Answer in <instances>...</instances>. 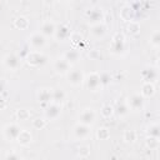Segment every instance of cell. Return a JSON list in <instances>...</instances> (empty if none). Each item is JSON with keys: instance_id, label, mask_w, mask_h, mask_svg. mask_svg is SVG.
<instances>
[{"instance_id": "cell-4", "label": "cell", "mask_w": 160, "mask_h": 160, "mask_svg": "<svg viewBox=\"0 0 160 160\" xmlns=\"http://www.w3.org/2000/svg\"><path fill=\"white\" fill-rule=\"evenodd\" d=\"M96 120V112L94 109L91 108H85L80 111L79 114V122L80 124H84V125H88V126H91Z\"/></svg>"}, {"instance_id": "cell-36", "label": "cell", "mask_w": 160, "mask_h": 160, "mask_svg": "<svg viewBox=\"0 0 160 160\" xmlns=\"http://www.w3.org/2000/svg\"><path fill=\"white\" fill-rule=\"evenodd\" d=\"M100 81H101V85H102V86L110 84V81H111L110 74H108V72H101V74H100Z\"/></svg>"}, {"instance_id": "cell-11", "label": "cell", "mask_w": 160, "mask_h": 160, "mask_svg": "<svg viewBox=\"0 0 160 160\" xmlns=\"http://www.w3.org/2000/svg\"><path fill=\"white\" fill-rule=\"evenodd\" d=\"M85 16H86V20H88L89 22H91L92 25L101 22V20L104 19V14H102L101 9H98V8L86 10V11H85Z\"/></svg>"}, {"instance_id": "cell-1", "label": "cell", "mask_w": 160, "mask_h": 160, "mask_svg": "<svg viewBox=\"0 0 160 160\" xmlns=\"http://www.w3.org/2000/svg\"><path fill=\"white\" fill-rule=\"evenodd\" d=\"M48 58L45 54H42L41 51H30L26 58H25V61L29 66H32V68H40L42 66L45 62H46Z\"/></svg>"}, {"instance_id": "cell-18", "label": "cell", "mask_w": 160, "mask_h": 160, "mask_svg": "<svg viewBox=\"0 0 160 160\" xmlns=\"http://www.w3.org/2000/svg\"><path fill=\"white\" fill-rule=\"evenodd\" d=\"M90 34H91V36H94L95 39H100V38H102V36L106 34V26H105L102 22L91 25V28H90Z\"/></svg>"}, {"instance_id": "cell-16", "label": "cell", "mask_w": 160, "mask_h": 160, "mask_svg": "<svg viewBox=\"0 0 160 160\" xmlns=\"http://www.w3.org/2000/svg\"><path fill=\"white\" fill-rule=\"evenodd\" d=\"M55 30H56V25L50 21V20H46L44 21L41 25H40V34H42L45 38H49V36H54L55 34Z\"/></svg>"}, {"instance_id": "cell-6", "label": "cell", "mask_w": 160, "mask_h": 160, "mask_svg": "<svg viewBox=\"0 0 160 160\" xmlns=\"http://www.w3.org/2000/svg\"><path fill=\"white\" fill-rule=\"evenodd\" d=\"M22 129H20V126L16 124V122H10V124H6L2 129V132H4V136L8 141H14L18 139L20 131Z\"/></svg>"}, {"instance_id": "cell-14", "label": "cell", "mask_w": 160, "mask_h": 160, "mask_svg": "<svg viewBox=\"0 0 160 160\" xmlns=\"http://www.w3.org/2000/svg\"><path fill=\"white\" fill-rule=\"evenodd\" d=\"M70 68H71V65L64 58H60V59L55 60V62H54V70L60 75H66L71 70Z\"/></svg>"}, {"instance_id": "cell-40", "label": "cell", "mask_w": 160, "mask_h": 160, "mask_svg": "<svg viewBox=\"0 0 160 160\" xmlns=\"http://www.w3.org/2000/svg\"><path fill=\"white\" fill-rule=\"evenodd\" d=\"M6 105H8V102H6V100H5L4 98H1V96H0V110H2V109H5V108H6Z\"/></svg>"}, {"instance_id": "cell-20", "label": "cell", "mask_w": 160, "mask_h": 160, "mask_svg": "<svg viewBox=\"0 0 160 160\" xmlns=\"http://www.w3.org/2000/svg\"><path fill=\"white\" fill-rule=\"evenodd\" d=\"M16 141L22 146H28L32 141V135H31V132L29 130H21L19 136H18V139H16Z\"/></svg>"}, {"instance_id": "cell-19", "label": "cell", "mask_w": 160, "mask_h": 160, "mask_svg": "<svg viewBox=\"0 0 160 160\" xmlns=\"http://www.w3.org/2000/svg\"><path fill=\"white\" fill-rule=\"evenodd\" d=\"M64 59H65L70 65L76 64V62L80 60V52H79V50H78V49L72 48V49L68 50V51L64 54Z\"/></svg>"}, {"instance_id": "cell-37", "label": "cell", "mask_w": 160, "mask_h": 160, "mask_svg": "<svg viewBox=\"0 0 160 160\" xmlns=\"http://www.w3.org/2000/svg\"><path fill=\"white\" fill-rule=\"evenodd\" d=\"M79 151V155H80V158H88L89 155H90V148L89 146H80L79 149H78Z\"/></svg>"}, {"instance_id": "cell-13", "label": "cell", "mask_w": 160, "mask_h": 160, "mask_svg": "<svg viewBox=\"0 0 160 160\" xmlns=\"http://www.w3.org/2000/svg\"><path fill=\"white\" fill-rule=\"evenodd\" d=\"M71 34V30L70 28L66 25V24H60L56 26V30H55V34H54V38L59 41H64L66 39H69Z\"/></svg>"}, {"instance_id": "cell-2", "label": "cell", "mask_w": 160, "mask_h": 160, "mask_svg": "<svg viewBox=\"0 0 160 160\" xmlns=\"http://www.w3.org/2000/svg\"><path fill=\"white\" fill-rule=\"evenodd\" d=\"M112 54H124L126 50V44H125V36L121 32H116L112 38L111 41V48H110Z\"/></svg>"}, {"instance_id": "cell-3", "label": "cell", "mask_w": 160, "mask_h": 160, "mask_svg": "<svg viewBox=\"0 0 160 160\" xmlns=\"http://www.w3.org/2000/svg\"><path fill=\"white\" fill-rule=\"evenodd\" d=\"M29 45L34 51H40L46 46V38L39 31L32 32L29 36Z\"/></svg>"}, {"instance_id": "cell-34", "label": "cell", "mask_w": 160, "mask_h": 160, "mask_svg": "<svg viewBox=\"0 0 160 160\" xmlns=\"http://www.w3.org/2000/svg\"><path fill=\"white\" fill-rule=\"evenodd\" d=\"M16 118H18L19 120H21V121L28 120V119L30 118V112H29L26 109H19V110L16 111Z\"/></svg>"}, {"instance_id": "cell-8", "label": "cell", "mask_w": 160, "mask_h": 160, "mask_svg": "<svg viewBox=\"0 0 160 160\" xmlns=\"http://www.w3.org/2000/svg\"><path fill=\"white\" fill-rule=\"evenodd\" d=\"M126 104H128V106H129L130 110H132V111H139V110H141V109L144 108V98H142L140 94H138V92L131 94V95L128 98Z\"/></svg>"}, {"instance_id": "cell-26", "label": "cell", "mask_w": 160, "mask_h": 160, "mask_svg": "<svg viewBox=\"0 0 160 160\" xmlns=\"http://www.w3.org/2000/svg\"><path fill=\"white\" fill-rule=\"evenodd\" d=\"M136 131L135 130H131V129H128V130H125L124 131V140H125V142H129V144H132L135 140H136Z\"/></svg>"}, {"instance_id": "cell-33", "label": "cell", "mask_w": 160, "mask_h": 160, "mask_svg": "<svg viewBox=\"0 0 160 160\" xmlns=\"http://www.w3.org/2000/svg\"><path fill=\"white\" fill-rule=\"evenodd\" d=\"M46 119H41V118H36V119H34L32 120V126L35 128V129H38V130H40V129H42V128H45L46 126Z\"/></svg>"}, {"instance_id": "cell-41", "label": "cell", "mask_w": 160, "mask_h": 160, "mask_svg": "<svg viewBox=\"0 0 160 160\" xmlns=\"http://www.w3.org/2000/svg\"><path fill=\"white\" fill-rule=\"evenodd\" d=\"M4 89H5V81L2 79H0V92L4 91Z\"/></svg>"}, {"instance_id": "cell-10", "label": "cell", "mask_w": 160, "mask_h": 160, "mask_svg": "<svg viewBox=\"0 0 160 160\" xmlns=\"http://www.w3.org/2000/svg\"><path fill=\"white\" fill-rule=\"evenodd\" d=\"M66 78H68V82L70 85H72V86H80L84 82V80H85L82 71L81 70H78V69L70 70L66 74Z\"/></svg>"}, {"instance_id": "cell-23", "label": "cell", "mask_w": 160, "mask_h": 160, "mask_svg": "<svg viewBox=\"0 0 160 160\" xmlns=\"http://www.w3.org/2000/svg\"><path fill=\"white\" fill-rule=\"evenodd\" d=\"M114 111H116L118 116L124 118V116H126L129 114L130 109H129L126 101H121V102H118V106H116V109H114Z\"/></svg>"}, {"instance_id": "cell-9", "label": "cell", "mask_w": 160, "mask_h": 160, "mask_svg": "<svg viewBox=\"0 0 160 160\" xmlns=\"http://www.w3.org/2000/svg\"><path fill=\"white\" fill-rule=\"evenodd\" d=\"M2 64L6 69L14 71V70H18L20 68V58L14 54V52H10V54H6L2 59Z\"/></svg>"}, {"instance_id": "cell-24", "label": "cell", "mask_w": 160, "mask_h": 160, "mask_svg": "<svg viewBox=\"0 0 160 160\" xmlns=\"http://www.w3.org/2000/svg\"><path fill=\"white\" fill-rule=\"evenodd\" d=\"M14 25H15V28H18V29H20V30H26V29L29 28L30 22H29V20H28V18H25V16H19V18H16V19L14 20Z\"/></svg>"}, {"instance_id": "cell-28", "label": "cell", "mask_w": 160, "mask_h": 160, "mask_svg": "<svg viewBox=\"0 0 160 160\" xmlns=\"http://www.w3.org/2000/svg\"><path fill=\"white\" fill-rule=\"evenodd\" d=\"M96 136H98L99 140H106V139L110 138V131H109L108 128L102 126V128L98 129V131H96Z\"/></svg>"}, {"instance_id": "cell-29", "label": "cell", "mask_w": 160, "mask_h": 160, "mask_svg": "<svg viewBox=\"0 0 160 160\" xmlns=\"http://www.w3.org/2000/svg\"><path fill=\"white\" fill-rule=\"evenodd\" d=\"M140 31V25H139V22L138 21H130L129 22V25H128V32L130 34V35H136L138 32Z\"/></svg>"}, {"instance_id": "cell-32", "label": "cell", "mask_w": 160, "mask_h": 160, "mask_svg": "<svg viewBox=\"0 0 160 160\" xmlns=\"http://www.w3.org/2000/svg\"><path fill=\"white\" fill-rule=\"evenodd\" d=\"M100 114H101L102 118L108 119V118H110V116L114 114V108H112L111 105H104V106L101 108V110H100Z\"/></svg>"}, {"instance_id": "cell-25", "label": "cell", "mask_w": 160, "mask_h": 160, "mask_svg": "<svg viewBox=\"0 0 160 160\" xmlns=\"http://www.w3.org/2000/svg\"><path fill=\"white\" fill-rule=\"evenodd\" d=\"M146 132H148V135L151 136V138H156V139L160 138V128H159L158 124H151L150 126H148Z\"/></svg>"}, {"instance_id": "cell-22", "label": "cell", "mask_w": 160, "mask_h": 160, "mask_svg": "<svg viewBox=\"0 0 160 160\" xmlns=\"http://www.w3.org/2000/svg\"><path fill=\"white\" fill-rule=\"evenodd\" d=\"M155 94V88L154 84H149V82H144L141 86V96L142 98H151Z\"/></svg>"}, {"instance_id": "cell-27", "label": "cell", "mask_w": 160, "mask_h": 160, "mask_svg": "<svg viewBox=\"0 0 160 160\" xmlns=\"http://www.w3.org/2000/svg\"><path fill=\"white\" fill-rule=\"evenodd\" d=\"M132 11H134V10H132L130 6L122 8V10H121V18H122L124 20H126V21H132V18H134Z\"/></svg>"}, {"instance_id": "cell-5", "label": "cell", "mask_w": 160, "mask_h": 160, "mask_svg": "<svg viewBox=\"0 0 160 160\" xmlns=\"http://www.w3.org/2000/svg\"><path fill=\"white\" fill-rule=\"evenodd\" d=\"M85 84H86V88L90 90V91H99L102 85H101V81H100V74L96 72V71H92L88 75V78L84 80Z\"/></svg>"}, {"instance_id": "cell-38", "label": "cell", "mask_w": 160, "mask_h": 160, "mask_svg": "<svg viewBox=\"0 0 160 160\" xmlns=\"http://www.w3.org/2000/svg\"><path fill=\"white\" fill-rule=\"evenodd\" d=\"M89 58L90 59H92V60H99V59H101V54H100V51L99 50H90L89 51Z\"/></svg>"}, {"instance_id": "cell-30", "label": "cell", "mask_w": 160, "mask_h": 160, "mask_svg": "<svg viewBox=\"0 0 160 160\" xmlns=\"http://www.w3.org/2000/svg\"><path fill=\"white\" fill-rule=\"evenodd\" d=\"M145 144H146V146H148L150 150H155V149L159 148V139L148 136L146 140H145Z\"/></svg>"}, {"instance_id": "cell-15", "label": "cell", "mask_w": 160, "mask_h": 160, "mask_svg": "<svg viewBox=\"0 0 160 160\" xmlns=\"http://www.w3.org/2000/svg\"><path fill=\"white\" fill-rule=\"evenodd\" d=\"M36 98L39 100V102L42 104H50L51 99H52V89L49 88H41L38 90L36 92Z\"/></svg>"}, {"instance_id": "cell-12", "label": "cell", "mask_w": 160, "mask_h": 160, "mask_svg": "<svg viewBox=\"0 0 160 160\" xmlns=\"http://www.w3.org/2000/svg\"><path fill=\"white\" fill-rule=\"evenodd\" d=\"M60 114H61V106L59 104L50 102L45 108V119L46 120H55L60 116Z\"/></svg>"}, {"instance_id": "cell-39", "label": "cell", "mask_w": 160, "mask_h": 160, "mask_svg": "<svg viewBox=\"0 0 160 160\" xmlns=\"http://www.w3.org/2000/svg\"><path fill=\"white\" fill-rule=\"evenodd\" d=\"M5 160H21V156L19 154H16L15 151H11V152H8L6 154Z\"/></svg>"}, {"instance_id": "cell-31", "label": "cell", "mask_w": 160, "mask_h": 160, "mask_svg": "<svg viewBox=\"0 0 160 160\" xmlns=\"http://www.w3.org/2000/svg\"><path fill=\"white\" fill-rule=\"evenodd\" d=\"M150 44L154 46V48H159V45H160V32H159V30H155L152 34H151V36H150Z\"/></svg>"}, {"instance_id": "cell-35", "label": "cell", "mask_w": 160, "mask_h": 160, "mask_svg": "<svg viewBox=\"0 0 160 160\" xmlns=\"http://www.w3.org/2000/svg\"><path fill=\"white\" fill-rule=\"evenodd\" d=\"M69 39L71 40V42L74 44V45H80V42L82 41V36L79 34V32H71L70 34V36H69Z\"/></svg>"}, {"instance_id": "cell-17", "label": "cell", "mask_w": 160, "mask_h": 160, "mask_svg": "<svg viewBox=\"0 0 160 160\" xmlns=\"http://www.w3.org/2000/svg\"><path fill=\"white\" fill-rule=\"evenodd\" d=\"M141 76H142V80L144 82H149V84H152L158 80V70L155 68H146L142 70L141 72Z\"/></svg>"}, {"instance_id": "cell-7", "label": "cell", "mask_w": 160, "mask_h": 160, "mask_svg": "<svg viewBox=\"0 0 160 160\" xmlns=\"http://www.w3.org/2000/svg\"><path fill=\"white\" fill-rule=\"evenodd\" d=\"M91 135V129L88 125L84 124H76L72 129V136L76 140H85Z\"/></svg>"}, {"instance_id": "cell-21", "label": "cell", "mask_w": 160, "mask_h": 160, "mask_svg": "<svg viewBox=\"0 0 160 160\" xmlns=\"http://www.w3.org/2000/svg\"><path fill=\"white\" fill-rule=\"evenodd\" d=\"M65 99H66V94H65L64 89L58 88V89H54V90H52V99H51V102H55V104H59V105H60Z\"/></svg>"}]
</instances>
